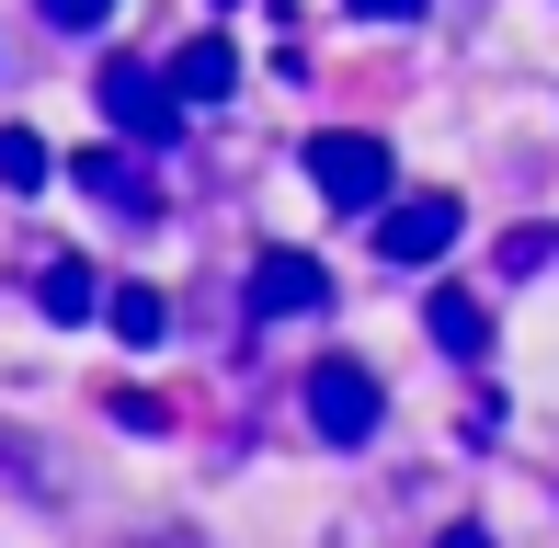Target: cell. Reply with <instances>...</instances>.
<instances>
[{"mask_svg": "<svg viewBox=\"0 0 559 548\" xmlns=\"http://www.w3.org/2000/svg\"><path fill=\"white\" fill-rule=\"evenodd\" d=\"M171 92H183V104H228V92H240V46H228V35L171 46Z\"/></svg>", "mask_w": 559, "mask_h": 548, "instance_id": "cell-6", "label": "cell"}, {"mask_svg": "<svg viewBox=\"0 0 559 548\" xmlns=\"http://www.w3.org/2000/svg\"><path fill=\"white\" fill-rule=\"evenodd\" d=\"M343 12H366V23H400V12H423V0H343Z\"/></svg>", "mask_w": 559, "mask_h": 548, "instance_id": "cell-15", "label": "cell"}, {"mask_svg": "<svg viewBox=\"0 0 559 548\" xmlns=\"http://www.w3.org/2000/svg\"><path fill=\"white\" fill-rule=\"evenodd\" d=\"M115 422H126V434H160V422H171V412H160V401H148V389H115Z\"/></svg>", "mask_w": 559, "mask_h": 548, "instance_id": "cell-13", "label": "cell"}, {"mask_svg": "<svg viewBox=\"0 0 559 548\" xmlns=\"http://www.w3.org/2000/svg\"><path fill=\"white\" fill-rule=\"evenodd\" d=\"M309 183H320V206H332V217H377V206H389V148L320 127V138H309Z\"/></svg>", "mask_w": 559, "mask_h": 548, "instance_id": "cell-1", "label": "cell"}, {"mask_svg": "<svg viewBox=\"0 0 559 548\" xmlns=\"http://www.w3.org/2000/svg\"><path fill=\"white\" fill-rule=\"evenodd\" d=\"M240 297H251V320H309L320 297H332V274H320L309 252H263L240 274Z\"/></svg>", "mask_w": 559, "mask_h": 548, "instance_id": "cell-5", "label": "cell"}, {"mask_svg": "<svg viewBox=\"0 0 559 548\" xmlns=\"http://www.w3.org/2000/svg\"><path fill=\"white\" fill-rule=\"evenodd\" d=\"M92 92H104V115H115L126 138H160L171 148V127H183V92H171V69H148V58H104Z\"/></svg>", "mask_w": 559, "mask_h": 548, "instance_id": "cell-3", "label": "cell"}, {"mask_svg": "<svg viewBox=\"0 0 559 548\" xmlns=\"http://www.w3.org/2000/svg\"><path fill=\"white\" fill-rule=\"evenodd\" d=\"M104 320H115V343H138V355H148V343L171 332V297H160V286H115Z\"/></svg>", "mask_w": 559, "mask_h": 548, "instance_id": "cell-10", "label": "cell"}, {"mask_svg": "<svg viewBox=\"0 0 559 548\" xmlns=\"http://www.w3.org/2000/svg\"><path fill=\"white\" fill-rule=\"evenodd\" d=\"M35 309L58 320V332H81V320H104V309H115V286H104L92 263H46V274H35Z\"/></svg>", "mask_w": 559, "mask_h": 548, "instance_id": "cell-7", "label": "cell"}, {"mask_svg": "<svg viewBox=\"0 0 559 548\" xmlns=\"http://www.w3.org/2000/svg\"><path fill=\"white\" fill-rule=\"evenodd\" d=\"M537 263H559V229H514L502 240V274H537Z\"/></svg>", "mask_w": 559, "mask_h": 548, "instance_id": "cell-12", "label": "cell"}, {"mask_svg": "<svg viewBox=\"0 0 559 548\" xmlns=\"http://www.w3.org/2000/svg\"><path fill=\"white\" fill-rule=\"evenodd\" d=\"M423 320H435L445 355H491V309H479L468 286H435V297H423Z\"/></svg>", "mask_w": 559, "mask_h": 548, "instance_id": "cell-8", "label": "cell"}, {"mask_svg": "<svg viewBox=\"0 0 559 548\" xmlns=\"http://www.w3.org/2000/svg\"><path fill=\"white\" fill-rule=\"evenodd\" d=\"M69 183H81V194H104V206H126V217H148V206H160V194H148L138 171L115 160V148H81V160H69Z\"/></svg>", "mask_w": 559, "mask_h": 548, "instance_id": "cell-9", "label": "cell"}, {"mask_svg": "<svg viewBox=\"0 0 559 548\" xmlns=\"http://www.w3.org/2000/svg\"><path fill=\"white\" fill-rule=\"evenodd\" d=\"M0 183H12V194H46V183H58V160H46L35 127H0Z\"/></svg>", "mask_w": 559, "mask_h": 548, "instance_id": "cell-11", "label": "cell"}, {"mask_svg": "<svg viewBox=\"0 0 559 548\" xmlns=\"http://www.w3.org/2000/svg\"><path fill=\"white\" fill-rule=\"evenodd\" d=\"M0 468H12V480H23V468H35V457H23V434H12V422H0Z\"/></svg>", "mask_w": 559, "mask_h": 548, "instance_id": "cell-16", "label": "cell"}, {"mask_svg": "<svg viewBox=\"0 0 559 548\" xmlns=\"http://www.w3.org/2000/svg\"><path fill=\"white\" fill-rule=\"evenodd\" d=\"M435 548H491V537H479V526H445V537H435Z\"/></svg>", "mask_w": 559, "mask_h": 548, "instance_id": "cell-17", "label": "cell"}, {"mask_svg": "<svg viewBox=\"0 0 559 548\" xmlns=\"http://www.w3.org/2000/svg\"><path fill=\"white\" fill-rule=\"evenodd\" d=\"M104 12H115V0H46V23H58V35H92Z\"/></svg>", "mask_w": 559, "mask_h": 548, "instance_id": "cell-14", "label": "cell"}, {"mask_svg": "<svg viewBox=\"0 0 559 548\" xmlns=\"http://www.w3.org/2000/svg\"><path fill=\"white\" fill-rule=\"evenodd\" d=\"M456 229H468V206L456 194H412V206H377V252L389 263H445Z\"/></svg>", "mask_w": 559, "mask_h": 548, "instance_id": "cell-4", "label": "cell"}, {"mask_svg": "<svg viewBox=\"0 0 559 548\" xmlns=\"http://www.w3.org/2000/svg\"><path fill=\"white\" fill-rule=\"evenodd\" d=\"M309 422H320L332 445H366L377 422H389V389H377V366H354V355L309 366Z\"/></svg>", "mask_w": 559, "mask_h": 548, "instance_id": "cell-2", "label": "cell"}]
</instances>
